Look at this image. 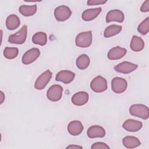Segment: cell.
Wrapping results in <instances>:
<instances>
[{
    "label": "cell",
    "mask_w": 149,
    "mask_h": 149,
    "mask_svg": "<svg viewBox=\"0 0 149 149\" xmlns=\"http://www.w3.org/2000/svg\"><path fill=\"white\" fill-rule=\"evenodd\" d=\"M130 113L143 119H147L149 117L148 108L144 104H134L129 108Z\"/></svg>",
    "instance_id": "obj_1"
},
{
    "label": "cell",
    "mask_w": 149,
    "mask_h": 149,
    "mask_svg": "<svg viewBox=\"0 0 149 149\" xmlns=\"http://www.w3.org/2000/svg\"><path fill=\"white\" fill-rule=\"evenodd\" d=\"M76 45L80 48H87L92 43L91 31L81 32L78 34L75 39Z\"/></svg>",
    "instance_id": "obj_2"
},
{
    "label": "cell",
    "mask_w": 149,
    "mask_h": 149,
    "mask_svg": "<svg viewBox=\"0 0 149 149\" xmlns=\"http://www.w3.org/2000/svg\"><path fill=\"white\" fill-rule=\"evenodd\" d=\"M27 27L24 25L22 29L17 33L10 35L8 38V42L11 44H23L27 37Z\"/></svg>",
    "instance_id": "obj_3"
},
{
    "label": "cell",
    "mask_w": 149,
    "mask_h": 149,
    "mask_svg": "<svg viewBox=\"0 0 149 149\" xmlns=\"http://www.w3.org/2000/svg\"><path fill=\"white\" fill-rule=\"evenodd\" d=\"M107 81L101 76L94 77L90 83L91 90L95 93H101L107 89Z\"/></svg>",
    "instance_id": "obj_4"
},
{
    "label": "cell",
    "mask_w": 149,
    "mask_h": 149,
    "mask_svg": "<svg viewBox=\"0 0 149 149\" xmlns=\"http://www.w3.org/2000/svg\"><path fill=\"white\" fill-rule=\"evenodd\" d=\"M72 15L70 8L65 5L59 6L55 9L54 16L59 22H64L68 19Z\"/></svg>",
    "instance_id": "obj_5"
},
{
    "label": "cell",
    "mask_w": 149,
    "mask_h": 149,
    "mask_svg": "<svg viewBox=\"0 0 149 149\" xmlns=\"http://www.w3.org/2000/svg\"><path fill=\"white\" fill-rule=\"evenodd\" d=\"M63 92V88L58 84H54L51 86L47 92V97L49 100L53 102H56L61 100Z\"/></svg>",
    "instance_id": "obj_6"
},
{
    "label": "cell",
    "mask_w": 149,
    "mask_h": 149,
    "mask_svg": "<svg viewBox=\"0 0 149 149\" xmlns=\"http://www.w3.org/2000/svg\"><path fill=\"white\" fill-rule=\"evenodd\" d=\"M127 81L122 77H115L111 81V88L112 91L116 94L123 93L127 88Z\"/></svg>",
    "instance_id": "obj_7"
},
{
    "label": "cell",
    "mask_w": 149,
    "mask_h": 149,
    "mask_svg": "<svg viewBox=\"0 0 149 149\" xmlns=\"http://www.w3.org/2000/svg\"><path fill=\"white\" fill-rule=\"evenodd\" d=\"M52 72L49 70L44 72L37 79L34 84V87L37 90H42L45 88L52 77Z\"/></svg>",
    "instance_id": "obj_8"
},
{
    "label": "cell",
    "mask_w": 149,
    "mask_h": 149,
    "mask_svg": "<svg viewBox=\"0 0 149 149\" xmlns=\"http://www.w3.org/2000/svg\"><path fill=\"white\" fill-rule=\"evenodd\" d=\"M40 51L37 48H33L26 51L22 56V62L24 65H29L34 62L40 56Z\"/></svg>",
    "instance_id": "obj_9"
},
{
    "label": "cell",
    "mask_w": 149,
    "mask_h": 149,
    "mask_svg": "<svg viewBox=\"0 0 149 149\" xmlns=\"http://www.w3.org/2000/svg\"><path fill=\"white\" fill-rule=\"evenodd\" d=\"M137 67L138 66L136 64L127 61H124L116 65L113 69L116 72L118 73L128 74L135 70Z\"/></svg>",
    "instance_id": "obj_10"
},
{
    "label": "cell",
    "mask_w": 149,
    "mask_h": 149,
    "mask_svg": "<svg viewBox=\"0 0 149 149\" xmlns=\"http://www.w3.org/2000/svg\"><path fill=\"white\" fill-rule=\"evenodd\" d=\"M75 77V74L70 70H63L59 72L55 77V80L63 82L65 84L71 83Z\"/></svg>",
    "instance_id": "obj_11"
},
{
    "label": "cell",
    "mask_w": 149,
    "mask_h": 149,
    "mask_svg": "<svg viewBox=\"0 0 149 149\" xmlns=\"http://www.w3.org/2000/svg\"><path fill=\"white\" fill-rule=\"evenodd\" d=\"M89 98L88 94L85 91H79L73 95L72 102L77 106H82L86 104Z\"/></svg>",
    "instance_id": "obj_12"
},
{
    "label": "cell",
    "mask_w": 149,
    "mask_h": 149,
    "mask_svg": "<svg viewBox=\"0 0 149 149\" xmlns=\"http://www.w3.org/2000/svg\"><path fill=\"white\" fill-rule=\"evenodd\" d=\"M125 16L123 13L119 9H113L109 11L106 15V22L109 23L113 21L122 23L123 22Z\"/></svg>",
    "instance_id": "obj_13"
},
{
    "label": "cell",
    "mask_w": 149,
    "mask_h": 149,
    "mask_svg": "<svg viewBox=\"0 0 149 149\" xmlns=\"http://www.w3.org/2000/svg\"><path fill=\"white\" fill-rule=\"evenodd\" d=\"M142 126V122L132 119H129L125 120L122 125V127L126 130L130 132H137L141 129Z\"/></svg>",
    "instance_id": "obj_14"
},
{
    "label": "cell",
    "mask_w": 149,
    "mask_h": 149,
    "mask_svg": "<svg viewBox=\"0 0 149 149\" xmlns=\"http://www.w3.org/2000/svg\"><path fill=\"white\" fill-rule=\"evenodd\" d=\"M87 134L91 139L102 138L105 135V130L102 127L99 125H93L88 129Z\"/></svg>",
    "instance_id": "obj_15"
},
{
    "label": "cell",
    "mask_w": 149,
    "mask_h": 149,
    "mask_svg": "<svg viewBox=\"0 0 149 149\" xmlns=\"http://www.w3.org/2000/svg\"><path fill=\"white\" fill-rule=\"evenodd\" d=\"M127 50L119 46L111 48L108 53V58L110 60H117L123 58L126 54Z\"/></svg>",
    "instance_id": "obj_16"
},
{
    "label": "cell",
    "mask_w": 149,
    "mask_h": 149,
    "mask_svg": "<svg viewBox=\"0 0 149 149\" xmlns=\"http://www.w3.org/2000/svg\"><path fill=\"white\" fill-rule=\"evenodd\" d=\"M83 130V126L79 120L71 121L68 125V131L72 136L79 135Z\"/></svg>",
    "instance_id": "obj_17"
},
{
    "label": "cell",
    "mask_w": 149,
    "mask_h": 149,
    "mask_svg": "<svg viewBox=\"0 0 149 149\" xmlns=\"http://www.w3.org/2000/svg\"><path fill=\"white\" fill-rule=\"evenodd\" d=\"M101 10V8L86 9L82 13V19L84 21H90L94 20L99 15Z\"/></svg>",
    "instance_id": "obj_18"
},
{
    "label": "cell",
    "mask_w": 149,
    "mask_h": 149,
    "mask_svg": "<svg viewBox=\"0 0 149 149\" xmlns=\"http://www.w3.org/2000/svg\"><path fill=\"white\" fill-rule=\"evenodd\" d=\"M130 46L132 51L134 52H139L143 49L144 47V42L141 37L137 36H133Z\"/></svg>",
    "instance_id": "obj_19"
},
{
    "label": "cell",
    "mask_w": 149,
    "mask_h": 149,
    "mask_svg": "<svg viewBox=\"0 0 149 149\" xmlns=\"http://www.w3.org/2000/svg\"><path fill=\"white\" fill-rule=\"evenodd\" d=\"M20 19L16 15H10L6 18V26L9 30H13L17 29L20 26Z\"/></svg>",
    "instance_id": "obj_20"
},
{
    "label": "cell",
    "mask_w": 149,
    "mask_h": 149,
    "mask_svg": "<svg viewBox=\"0 0 149 149\" xmlns=\"http://www.w3.org/2000/svg\"><path fill=\"white\" fill-rule=\"evenodd\" d=\"M123 146L127 148H133L140 146V140L136 137L127 136L125 137L122 140Z\"/></svg>",
    "instance_id": "obj_21"
},
{
    "label": "cell",
    "mask_w": 149,
    "mask_h": 149,
    "mask_svg": "<svg viewBox=\"0 0 149 149\" xmlns=\"http://www.w3.org/2000/svg\"><path fill=\"white\" fill-rule=\"evenodd\" d=\"M122 27L119 25L112 24L108 26L104 30V36L105 38H109L119 34L122 30Z\"/></svg>",
    "instance_id": "obj_22"
},
{
    "label": "cell",
    "mask_w": 149,
    "mask_h": 149,
    "mask_svg": "<svg viewBox=\"0 0 149 149\" xmlns=\"http://www.w3.org/2000/svg\"><path fill=\"white\" fill-rule=\"evenodd\" d=\"M32 41L35 44L44 46L47 42V36L44 32H37L32 37Z\"/></svg>",
    "instance_id": "obj_23"
},
{
    "label": "cell",
    "mask_w": 149,
    "mask_h": 149,
    "mask_svg": "<svg viewBox=\"0 0 149 149\" xmlns=\"http://www.w3.org/2000/svg\"><path fill=\"white\" fill-rule=\"evenodd\" d=\"M19 12L24 16L34 15L37 11V5H21L19 9Z\"/></svg>",
    "instance_id": "obj_24"
},
{
    "label": "cell",
    "mask_w": 149,
    "mask_h": 149,
    "mask_svg": "<svg viewBox=\"0 0 149 149\" xmlns=\"http://www.w3.org/2000/svg\"><path fill=\"white\" fill-rule=\"evenodd\" d=\"M90 58L86 54H82L76 59V66L80 70H84L88 68L90 65Z\"/></svg>",
    "instance_id": "obj_25"
},
{
    "label": "cell",
    "mask_w": 149,
    "mask_h": 149,
    "mask_svg": "<svg viewBox=\"0 0 149 149\" xmlns=\"http://www.w3.org/2000/svg\"><path fill=\"white\" fill-rule=\"evenodd\" d=\"M19 53V49L16 47H6L3 51L4 56L9 59L15 58Z\"/></svg>",
    "instance_id": "obj_26"
},
{
    "label": "cell",
    "mask_w": 149,
    "mask_h": 149,
    "mask_svg": "<svg viewBox=\"0 0 149 149\" xmlns=\"http://www.w3.org/2000/svg\"><path fill=\"white\" fill-rule=\"evenodd\" d=\"M138 31L143 35H146L149 31V17L145 19L138 26Z\"/></svg>",
    "instance_id": "obj_27"
},
{
    "label": "cell",
    "mask_w": 149,
    "mask_h": 149,
    "mask_svg": "<svg viewBox=\"0 0 149 149\" xmlns=\"http://www.w3.org/2000/svg\"><path fill=\"white\" fill-rule=\"evenodd\" d=\"M91 149H107L109 148V147L105 143L102 142H97L94 143L91 147Z\"/></svg>",
    "instance_id": "obj_28"
},
{
    "label": "cell",
    "mask_w": 149,
    "mask_h": 149,
    "mask_svg": "<svg viewBox=\"0 0 149 149\" xmlns=\"http://www.w3.org/2000/svg\"><path fill=\"white\" fill-rule=\"evenodd\" d=\"M107 1H103V0H90L87 2V5H102L105 3Z\"/></svg>",
    "instance_id": "obj_29"
},
{
    "label": "cell",
    "mask_w": 149,
    "mask_h": 149,
    "mask_svg": "<svg viewBox=\"0 0 149 149\" xmlns=\"http://www.w3.org/2000/svg\"><path fill=\"white\" fill-rule=\"evenodd\" d=\"M140 10L142 12H147L149 11V0H147L142 4Z\"/></svg>",
    "instance_id": "obj_30"
},
{
    "label": "cell",
    "mask_w": 149,
    "mask_h": 149,
    "mask_svg": "<svg viewBox=\"0 0 149 149\" xmlns=\"http://www.w3.org/2000/svg\"><path fill=\"white\" fill-rule=\"evenodd\" d=\"M67 148H83L82 147L79 146H76V145H70L66 147Z\"/></svg>",
    "instance_id": "obj_31"
},
{
    "label": "cell",
    "mask_w": 149,
    "mask_h": 149,
    "mask_svg": "<svg viewBox=\"0 0 149 149\" xmlns=\"http://www.w3.org/2000/svg\"><path fill=\"white\" fill-rule=\"evenodd\" d=\"M0 93H1V104L3 103V102L5 100V95L2 91H1Z\"/></svg>",
    "instance_id": "obj_32"
}]
</instances>
